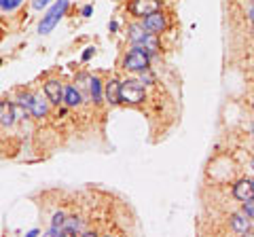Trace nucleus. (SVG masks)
Masks as SVG:
<instances>
[{
  "mask_svg": "<svg viewBox=\"0 0 254 237\" xmlns=\"http://www.w3.org/2000/svg\"><path fill=\"white\" fill-rule=\"evenodd\" d=\"M66 9H68V0H58V2L47 11V15H43L41 23H38V32L41 34L53 32V28L60 23V19L64 17V13H66Z\"/></svg>",
  "mask_w": 254,
  "mask_h": 237,
  "instance_id": "obj_1",
  "label": "nucleus"
},
{
  "mask_svg": "<svg viewBox=\"0 0 254 237\" xmlns=\"http://www.w3.org/2000/svg\"><path fill=\"white\" fill-rule=\"evenodd\" d=\"M148 64H150V55L146 49H142V47H133V49L125 55V61L123 66L127 70H133V72H142V70H148Z\"/></svg>",
  "mask_w": 254,
  "mask_h": 237,
  "instance_id": "obj_2",
  "label": "nucleus"
},
{
  "mask_svg": "<svg viewBox=\"0 0 254 237\" xmlns=\"http://www.w3.org/2000/svg\"><path fill=\"white\" fill-rule=\"evenodd\" d=\"M144 100V87L140 81L127 78L121 83V102H129V104H140Z\"/></svg>",
  "mask_w": 254,
  "mask_h": 237,
  "instance_id": "obj_3",
  "label": "nucleus"
},
{
  "mask_svg": "<svg viewBox=\"0 0 254 237\" xmlns=\"http://www.w3.org/2000/svg\"><path fill=\"white\" fill-rule=\"evenodd\" d=\"M142 26H144L146 32H153V34L161 32V30L165 28V17H163V13H161V11L148 13L146 17H144V21H142Z\"/></svg>",
  "mask_w": 254,
  "mask_h": 237,
  "instance_id": "obj_4",
  "label": "nucleus"
},
{
  "mask_svg": "<svg viewBox=\"0 0 254 237\" xmlns=\"http://www.w3.org/2000/svg\"><path fill=\"white\" fill-rule=\"evenodd\" d=\"M129 9H131L133 15L144 17V15H148V13L159 11V0H133Z\"/></svg>",
  "mask_w": 254,
  "mask_h": 237,
  "instance_id": "obj_5",
  "label": "nucleus"
},
{
  "mask_svg": "<svg viewBox=\"0 0 254 237\" xmlns=\"http://www.w3.org/2000/svg\"><path fill=\"white\" fill-rule=\"evenodd\" d=\"M233 197L237 201H248L250 197H254L252 180H240V182L233 186Z\"/></svg>",
  "mask_w": 254,
  "mask_h": 237,
  "instance_id": "obj_6",
  "label": "nucleus"
},
{
  "mask_svg": "<svg viewBox=\"0 0 254 237\" xmlns=\"http://www.w3.org/2000/svg\"><path fill=\"white\" fill-rule=\"evenodd\" d=\"M45 96L51 104H60L64 102V89H62V83L60 81H49L45 85Z\"/></svg>",
  "mask_w": 254,
  "mask_h": 237,
  "instance_id": "obj_7",
  "label": "nucleus"
},
{
  "mask_svg": "<svg viewBox=\"0 0 254 237\" xmlns=\"http://www.w3.org/2000/svg\"><path fill=\"white\" fill-rule=\"evenodd\" d=\"M15 118H17V110H15V104L11 102H0V123L2 125H13Z\"/></svg>",
  "mask_w": 254,
  "mask_h": 237,
  "instance_id": "obj_8",
  "label": "nucleus"
},
{
  "mask_svg": "<svg viewBox=\"0 0 254 237\" xmlns=\"http://www.w3.org/2000/svg\"><path fill=\"white\" fill-rule=\"evenodd\" d=\"M250 220L252 218H248L246 214H235L231 218V229H233L235 233H242V235L250 233Z\"/></svg>",
  "mask_w": 254,
  "mask_h": 237,
  "instance_id": "obj_9",
  "label": "nucleus"
},
{
  "mask_svg": "<svg viewBox=\"0 0 254 237\" xmlns=\"http://www.w3.org/2000/svg\"><path fill=\"white\" fill-rule=\"evenodd\" d=\"M106 100L110 104H119V102H121V83L119 81L106 83Z\"/></svg>",
  "mask_w": 254,
  "mask_h": 237,
  "instance_id": "obj_10",
  "label": "nucleus"
},
{
  "mask_svg": "<svg viewBox=\"0 0 254 237\" xmlns=\"http://www.w3.org/2000/svg\"><path fill=\"white\" fill-rule=\"evenodd\" d=\"M30 113H32V117L43 118V117H47V113H49V104H47L43 98H34L32 100V106H30Z\"/></svg>",
  "mask_w": 254,
  "mask_h": 237,
  "instance_id": "obj_11",
  "label": "nucleus"
},
{
  "mask_svg": "<svg viewBox=\"0 0 254 237\" xmlns=\"http://www.w3.org/2000/svg\"><path fill=\"white\" fill-rule=\"evenodd\" d=\"M148 32H144V26H138V23H133V26H129V38H131V43L133 45H142L144 43V38H146Z\"/></svg>",
  "mask_w": 254,
  "mask_h": 237,
  "instance_id": "obj_12",
  "label": "nucleus"
},
{
  "mask_svg": "<svg viewBox=\"0 0 254 237\" xmlns=\"http://www.w3.org/2000/svg\"><path fill=\"white\" fill-rule=\"evenodd\" d=\"M64 102H66V106L81 104V93L76 91V87H66V89H64Z\"/></svg>",
  "mask_w": 254,
  "mask_h": 237,
  "instance_id": "obj_13",
  "label": "nucleus"
},
{
  "mask_svg": "<svg viewBox=\"0 0 254 237\" xmlns=\"http://www.w3.org/2000/svg\"><path fill=\"white\" fill-rule=\"evenodd\" d=\"M72 233H83V225L76 218H66V223H64V235H72Z\"/></svg>",
  "mask_w": 254,
  "mask_h": 237,
  "instance_id": "obj_14",
  "label": "nucleus"
},
{
  "mask_svg": "<svg viewBox=\"0 0 254 237\" xmlns=\"http://www.w3.org/2000/svg\"><path fill=\"white\" fill-rule=\"evenodd\" d=\"M89 93H91V100L93 102H100L102 100V81L98 76H93L89 81Z\"/></svg>",
  "mask_w": 254,
  "mask_h": 237,
  "instance_id": "obj_15",
  "label": "nucleus"
},
{
  "mask_svg": "<svg viewBox=\"0 0 254 237\" xmlns=\"http://www.w3.org/2000/svg\"><path fill=\"white\" fill-rule=\"evenodd\" d=\"M140 47H142V49H146L148 53H157V49H159V43H157L155 34H153V32H148V34H146V38H144V43H142Z\"/></svg>",
  "mask_w": 254,
  "mask_h": 237,
  "instance_id": "obj_16",
  "label": "nucleus"
},
{
  "mask_svg": "<svg viewBox=\"0 0 254 237\" xmlns=\"http://www.w3.org/2000/svg\"><path fill=\"white\" fill-rule=\"evenodd\" d=\"M23 2V0H0V9H2V11H15V9H17V6Z\"/></svg>",
  "mask_w": 254,
  "mask_h": 237,
  "instance_id": "obj_17",
  "label": "nucleus"
},
{
  "mask_svg": "<svg viewBox=\"0 0 254 237\" xmlns=\"http://www.w3.org/2000/svg\"><path fill=\"white\" fill-rule=\"evenodd\" d=\"M32 100H34V96H30V93H21V96L17 98V104H21L26 110H30V106H32Z\"/></svg>",
  "mask_w": 254,
  "mask_h": 237,
  "instance_id": "obj_18",
  "label": "nucleus"
},
{
  "mask_svg": "<svg viewBox=\"0 0 254 237\" xmlns=\"http://www.w3.org/2000/svg\"><path fill=\"white\" fill-rule=\"evenodd\" d=\"M244 214L248 218H254V197H250L248 201H244Z\"/></svg>",
  "mask_w": 254,
  "mask_h": 237,
  "instance_id": "obj_19",
  "label": "nucleus"
},
{
  "mask_svg": "<svg viewBox=\"0 0 254 237\" xmlns=\"http://www.w3.org/2000/svg\"><path fill=\"white\" fill-rule=\"evenodd\" d=\"M64 223H66V214H64V212H58V214L53 216V225L64 227Z\"/></svg>",
  "mask_w": 254,
  "mask_h": 237,
  "instance_id": "obj_20",
  "label": "nucleus"
},
{
  "mask_svg": "<svg viewBox=\"0 0 254 237\" xmlns=\"http://www.w3.org/2000/svg\"><path fill=\"white\" fill-rule=\"evenodd\" d=\"M51 0H32V6H34L36 11H41V9H45L47 4H49Z\"/></svg>",
  "mask_w": 254,
  "mask_h": 237,
  "instance_id": "obj_21",
  "label": "nucleus"
},
{
  "mask_svg": "<svg viewBox=\"0 0 254 237\" xmlns=\"http://www.w3.org/2000/svg\"><path fill=\"white\" fill-rule=\"evenodd\" d=\"M91 11H93V6H91V4L83 6V17H89V15H91Z\"/></svg>",
  "mask_w": 254,
  "mask_h": 237,
  "instance_id": "obj_22",
  "label": "nucleus"
},
{
  "mask_svg": "<svg viewBox=\"0 0 254 237\" xmlns=\"http://www.w3.org/2000/svg\"><path fill=\"white\" fill-rule=\"evenodd\" d=\"M91 53H93V47H87V49H85V53H83V59L87 61V59L91 58Z\"/></svg>",
  "mask_w": 254,
  "mask_h": 237,
  "instance_id": "obj_23",
  "label": "nucleus"
},
{
  "mask_svg": "<svg viewBox=\"0 0 254 237\" xmlns=\"http://www.w3.org/2000/svg\"><path fill=\"white\" fill-rule=\"evenodd\" d=\"M248 15H250V19H252V21H254V4H252V6H250V11H248Z\"/></svg>",
  "mask_w": 254,
  "mask_h": 237,
  "instance_id": "obj_24",
  "label": "nucleus"
},
{
  "mask_svg": "<svg viewBox=\"0 0 254 237\" xmlns=\"http://www.w3.org/2000/svg\"><path fill=\"white\" fill-rule=\"evenodd\" d=\"M252 133H254V125H252Z\"/></svg>",
  "mask_w": 254,
  "mask_h": 237,
  "instance_id": "obj_25",
  "label": "nucleus"
},
{
  "mask_svg": "<svg viewBox=\"0 0 254 237\" xmlns=\"http://www.w3.org/2000/svg\"><path fill=\"white\" fill-rule=\"evenodd\" d=\"M252 168H254V159H252Z\"/></svg>",
  "mask_w": 254,
  "mask_h": 237,
  "instance_id": "obj_26",
  "label": "nucleus"
},
{
  "mask_svg": "<svg viewBox=\"0 0 254 237\" xmlns=\"http://www.w3.org/2000/svg\"><path fill=\"white\" fill-rule=\"evenodd\" d=\"M252 186H254V180H252Z\"/></svg>",
  "mask_w": 254,
  "mask_h": 237,
  "instance_id": "obj_27",
  "label": "nucleus"
},
{
  "mask_svg": "<svg viewBox=\"0 0 254 237\" xmlns=\"http://www.w3.org/2000/svg\"><path fill=\"white\" fill-rule=\"evenodd\" d=\"M252 110H254V104H252Z\"/></svg>",
  "mask_w": 254,
  "mask_h": 237,
  "instance_id": "obj_28",
  "label": "nucleus"
}]
</instances>
